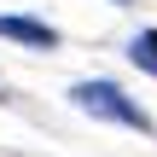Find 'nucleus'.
Segmentation results:
<instances>
[{"label":"nucleus","instance_id":"f257e3e1","mask_svg":"<svg viewBox=\"0 0 157 157\" xmlns=\"http://www.w3.org/2000/svg\"><path fill=\"white\" fill-rule=\"evenodd\" d=\"M70 99L87 111V117H105V122H122V128H140V134H151V117L117 87V82H76L70 87Z\"/></svg>","mask_w":157,"mask_h":157},{"label":"nucleus","instance_id":"f03ea898","mask_svg":"<svg viewBox=\"0 0 157 157\" xmlns=\"http://www.w3.org/2000/svg\"><path fill=\"white\" fill-rule=\"evenodd\" d=\"M0 35H6V41H23V47H41V52L58 47V29H47V23H35V17H0Z\"/></svg>","mask_w":157,"mask_h":157},{"label":"nucleus","instance_id":"7ed1b4c3","mask_svg":"<svg viewBox=\"0 0 157 157\" xmlns=\"http://www.w3.org/2000/svg\"><path fill=\"white\" fill-rule=\"evenodd\" d=\"M128 58H134L140 70H151V76H157V29H146V35H134V47H128Z\"/></svg>","mask_w":157,"mask_h":157},{"label":"nucleus","instance_id":"20e7f679","mask_svg":"<svg viewBox=\"0 0 157 157\" xmlns=\"http://www.w3.org/2000/svg\"><path fill=\"white\" fill-rule=\"evenodd\" d=\"M117 6H128V0H117Z\"/></svg>","mask_w":157,"mask_h":157}]
</instances>
